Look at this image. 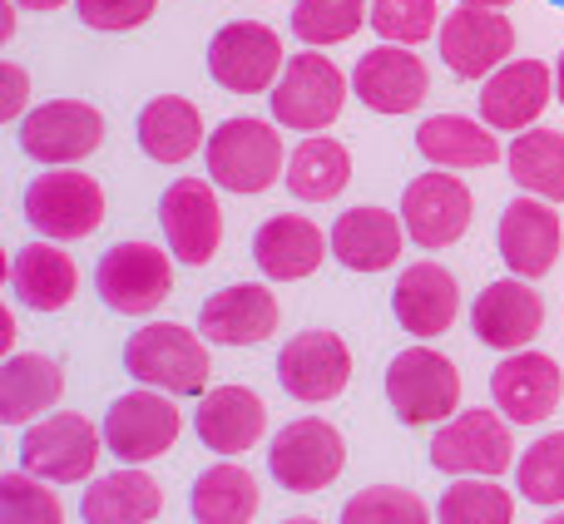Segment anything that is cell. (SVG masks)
Returning <instances> with one entry per match:
<instances>
[{"label": "cell", "instance_id": "obj_1", "mask_svg": "<svg viewBox=\"0 0 564 524\" xmlns=\"http://www.w3.org/2000/svg\"><path fill=\"white\" fill-rule=\"evenodd\" d=\"M208 337L188 331L184 321H149L124 341V371L139 386L169 396H204L208 391Z\"/></svg>", "mask_w": 564, "mask_h": 524}, {"label": "cell", "instance_id": "obj_2", "mask_svg": "<svg viewBox=\"0 0 564 524\" xmlns=\"http://www.w3.org/2000/svg\"><path fill=\"white\" fill-rule=\"evenodd\" d=\"M282 124L268 119L238 114L208 134L204 159H208V178L228 194H263L278 184V174H288V149H282Z\"/></svg>", "mask_w": 564, "mask_h": 524}, {"label": "cell", "instance_id": "obj_3", "mask_svg": "<svg viewBox=\"0 0 564 524\" xmlns=\"http://www.w3.org/2000/svg\"><path fill=\"white\" fill-rule=\"evenodd\" d=\"M387 401L406 426H441L460 411V371L431 347H406L387 367Z\"/></svg>", "mask_w": 564, "mask_h": 524}, {"label": "cell", "instance_id": "obj_4", "mask_svg": "<svg viewBox=\"0 0 564 524\" xmlns=\"http://www.w3.org/2000/svg\"><path fill=\"white\" fill-rule=\"evenodd\" d=\"M351 79L332 65L317 50H302V55H288V69L273 85L268 105H273V119L282 129H297V134H322L327 124H337L341 105H347Z\"/></svg>", "mask_w": 564, "mask_h": 524}, {"label": "cell", "instance_id": "obj_5", "mask_svg": "<svg viewBox=\"0 0 564 524\" xmlns=\"http://www.w3.org/2000/svg\"><path fill=\"white\" fill-rule=\"evenodd\" d=\"M99 450H109L105 430H95L75 411H55V416L25 426V436H20V470L50 480V485H79V480L95 476Z\"/></svg>", "mask_w": 564, "mask_h": 524}, {"label": "cell", "instance_id": "obj_6", "mask_svg": "<svg viewBox=\"0 0 564 524\" xmlns=\"http://www.w3.org/2000/svg\"><path fill=\"white\" fill-rule=\"evenodd\" d=\"M25 223L50 243H75L105 223V188L79 168H50L25 188Z\"/></svg>", "mask_w": 564, "mask_h": 524}, {"label": "cell", "instance_id": "obj_7", "mask_svg": "<svg viewBox=\"0 0 564 524\" xmlns=\"http://www.w3.org/2000/svg\"><path fill=\"white\" fill-rule=\"evenodd\" d=\"M341 466H347V440L322 416L292 421V426H282L273 436V446H268V470H273V480L282 490H292V495H317V490H327L332 480L341 476Z\"/></svg>", "mask_w": 564, "mask_h": 524}, {"label": "cell", "instance_id": "obj_8", "mask_svg": "<svg viewBox=\"0 0 564 524\" xmlns=\"http://www.w3.org/2000/svg\"><path fill=\"white\" fill-rule=\"evenodd\" d=\"M282 69H288V50L263 20H234L208 40V75L234 95H273Z\"/></svg>", "mask_w": 564, "mask_h": 524}, {"label": "cell", "instance_id": "obj_9", "mask_svg": "<svg viewBox=\"0 0 564 524\" xmlns=\"http://www.w3.org/2000/svg\"><path fill=\"white\" fill-rule=\"evenodd\" d=\"M95 292L119 317H149L174 292V262L159 243H115L95 268Z\"/></svg>", "mask_w": 564, "mask_h": 524}, {"label": "cell", "instance_id": "obj_10", "mask_svg": "<svg viewBox=\"0 0 564 524\" xmlns=\"http://www.w3.org/2000/svg\"><path fill=\"white\" fill-rule=\"evenodd\" d=\"M99 430H105L109 456H119L124 466H149V460H159L164 450H174L178 430H184V416H178L169 391L139 386V391H124V396L105 411V426Z\"/></svg>", "mask_w": 564, "mask_h": 524}, {"label": "cell", "instance_id": "obj_11", "mask_svg": "<svg viewBox=\"0 0 564 524\" xmlns=\"http://www.w3.org/2000/svg\"><path fill=\"white\" fill-rule=\"evenodd\" d=\"M431 466L446 476H506L516 466V436L500 411H456L431 440Z\"/></svg>", "mask_w": 564, "mask_h": 524}, {"label": "cell", "instance_id": "obj_12", "mask_svg": "<svg viewBox=\"0 0 564 524\" xmlns=\"http://www.w3.org/2000/svg\"><path fill=\"white\" fill-rule=\"evenodd\" d=\"M105 144V114L85 99H45L20 119V149L25 159L50 168H65L89 159Z\"/></svg>", "mask_w": 564, "mask_h": 524}, {"label": "cell", "instance_id": "obj_13", "mask_svg": "<svg viewBox=\"0 0 564 524\" xmlns=\"http://www.w3.org/2000/svg\"><path fill=\"white\" fill-rule=\"evenodd\" d=\"M441 59L456 79H490L516 55V25L510 15L486 6H456L436 30Z\"/></svg>", "mask_w": 564, "mask_h": 524}, {"label": "cell", "instance_id": "obj_14", "mask_svg": "<svg viewBox=\"0 0 564 524\" xmlns=\"http://www.w3.org/2000/svg\"><path fill=\"white\" fill-rule=\"evenodd\" d=\"M476 218V198L460 184L456 174H421L406 184L401 194V223H406V238L426 253H441V248L460 243Z\"/></svg>", "mask_w": 564, "mask_h": 524}, {"label": "cell", "instance_id": "obj_15", "mask_svg": "<svg viewBox=\"0 0 564 524\" xmlns=\"http://www.w3.org/2000/svg\"><path fill=\"white\" fill-rule=\"evenodd\" d=\"M159 223H164L169 253L188 268H208L224 243V208H218L214 178H174L159 198Z\"/></svg>", "mask_w": 564, "mask_h": 524}, {"label": "cell", "instance_id": "obj_16", "mask_svg": "<svg viewBox=\"0 0 564 524\" xmlns=\"http://www.w3.org/2000/svg\"><path fill=\"white\" fill-rule=\"evenodd\" d=\"M278 381L292 401H307V406L337 401L351 381L347 341L322 327H307V331H297V337H288L278 351Z\"/></svg>", "mask_w": 564, "mask_h": 524}, {"label": "cell", "instance_id": "obj_17", "mask_svg": "<svg viewBox=\"0 0 564 524\" xmlns=\"http://www.w3.org/2000/svg\"><path fill=\"white\" fill-rule=\"evenodd\" d=\"M490 401L506 421L516 426H540L545 416H555L564 401V371L545 351H506L496 371H490Z\"/></svg>", "mask_w": 564, "mask_h": 524}, {"label": "cell", "instance_id": "obj_18", "mask_svg": "<svg viewBox=\"0 0 564 524\" xmlns=\"http://www.w3.org/2000/svg\"><path fill=\"white\" fill-rule=\"evenodd\" d=\"M351 89H357V99L371 114H411V109L426 105L431 69L421 55H411V45H387L381 40L377 50H367L357 59Z\"/></svg>", "mask_w": 564, "mask_h": 524}, {"label": "cell", "instance_id": "obj_19", "mask_svg": "<svg viewBox=\"0 0 564 524\" xmlns=\"http://www.w3.org/2000/svg\"><path fill=\"white\" fill-rule=\"evenodd\" d=\"M496 243H500V258L516 277H545L550 268L560 262L564 253V223L555 214L550 198H516V204L500 214V228H496Z\"/></svg>", "mask_w": 564, "mask_h": 524}, {"label": "cell", "instance_id": "obj_20", "mask_svg": "<svg viewBox=\"0 0 564 524\" xmlns=\"http://www.w3.org/2000/svg\"><path fill=\"white\" fill-rule=\"evenodd\" d=\"M555 95V69L545 59H506L480 89V119L496 134H525Z\"/></svg>", "mask_w": 564, "mask_h": 524}, {"label": "cell", "instance_id": "obj_21", "mask_svg": "<svg viewBox=\"0 0 564 524\" xmlns=\"http://www.w3.org/2000/svg\"><path fill=\"white\" fill-rule=\"evenodd\" d=\"M470 327L496 351H525L545 331V297L530 287V277H500L470 307Z\"/></svg>", "mask_w": 564, "mask_h": 524}, {"label": "cell", "instance_id": "obj_22", "mask_svg": "<svg viewBox=\"0 0 564 524\" xmlns=\"http://www.w3.org/2000/svg\"><path fill=\"white\" fill-rule=\"evenodd\" d=\"M278 292L268 282H238V287H224L198 307V331L218 347H258L278 331Z\"/></svg>", "mask_w": 564, "mask_h": 524}, {"label": "cell", "instance_id": "obj_23", "mask_svg": "<svg viewBox=\"0 0 564 524\" xmlns=\"http://www.w3.org/2000/svg\"><path fill=\"white\" fill-rule=\"evenodd\" d=\"M198 440H204L214 456L234 460L243 456V450H253L258 440H263L268 430V411H263V396L248 386H208L204 396H198Z\"/></svg>", "mask_w": 564, "mask_h": 524}, {"label": "cell", "instance_id": "obj_24", "mask_svg": "<svg viewBox=\"0 0 564 524\" xmlns=\"http://www.w3.org/2000/svg\"><path fill=\"white\" fill-rule=\"evenodd\" d=\"M391 312H397L401 331L431 341L441 331H451L460 312V287L441 262H411L397 277V292H391Z\"/></svg>", "mask_w": 564, "mask_h": 524}, {"label": "cell", "instance_id": "obj_25", "mask_svg": "<svg viewBox=\"0 0 564 524\" xmlns=\"http://www.w3.org/2000/svg\"><path fill=\"white\" fill-rule=\"evenodd\" d=\"M332 233H322L312 218L278 214L253 233V262L263 268L268 282H302L327 262Z\"/></svg>", "mask_w": 564, "mask_h": 524}, {"label": "cell", "instance_id": "obj_26", "mask_svg": "<svg viewBox=\"0 0 564 524\" xmlns=\"http://www.w3.org/2000/svg\"><path fill=\"white\" fill-rule=\"evenodd\" d=\"M406 248V223L391 208H351L332 223V258L347 272H387Z\"/></svg>", "mask_w": 564, "mask_h": 524}, {"label": "cell", "instance_id": "obj_27", "mask_svg": "<svg viewBox=\"0 0 564 524\" xmlns=\"http://www.w3.org/2000/svg\"><path fill=\"white\" fill-rule=\"evenodd\" d=\"M10 287H15V297L25 302L30 312H59L75 302L79 268L59 243L40 238V243L20 248L15 262H10Z\"/></svg>", "mask_w": 564, "mask_h": 524}, {"label": "cell", "instance_id": "obj_28", "mask_svg": "<svg viewBox=\"0 0 564 524\" xmlns=\"http://www.w3.org/2000/svg\"><path fill=\"white\" fill-rule=\"evenodd\" d=\"M139 149H144L154 164H184V159L198 154V144H208L204 114H198L194 99L184 95H159L139 109Z\"/></svg>", "mask_w": 564, "mask_h": 524}, {"label": "cell", "instance_id": "obj_29", "mask_svg": "<svg viewBox=\"0 0 564 524\" xmlns=\"http://www.w3.org/2000/svg\"><path fill=\"white\" fill-rule=\"evenodd\" d=\"M59 396H65L59 361L40 357V351H10L6 367H0V421L6 426H30Z\"/></svg>", "mask_w": 564, "mask_h": 524}, {"label": "cell", "instance_id": "obj_30", "mask_svg": "<svg viewBox=\"0 0 564 524\" xmlns=\"http://www.w3.org/2000/svg\"><path fill=\"white\" fill-rule=\"evenodd\" d=\"M416 149H421V159L436 168H490L500 159L496 129H490L486 119H466V114L421 119Z\"/></svg>", "mask_w": 564, "mask_h": 524}, {"label": "cell", "instance_id": "obj_31", "mask_svg": "<svg viewBox=\"0 0 564 524\" xmlns=\"http://www.w3.org/2000/svg\"><path fill=\"white\" fill-rule=\"evenodd\" d=\"M159 510H164V490L154 476H144V466L89 480L85 500H79L85 524H149Z\"/></svg>", "mask_w": 564, "mask_h": 524}, {"label": "cell", "instance_id": "obj_32", "mask_svg": "<svg viewBox=\"0 0 564 524\" xmlns=\"http://www.w3.org/2000/svg\"><path fill=\"white\" fill-rule=\"evenodd\" d=\"M188 510L198 524H248L258 515V480L234 460H218L194 480Z\"/></svg>", "mask_w": 564, "mask_h": 524}, {"label": "cell", "instance_id": "obj_33", "mask_svg": "<svg viewBox=\"0 0 564 524\" xmlns=\"http://www.w3.org/2000/svg\"><path fill=\"white\" fill-rule=\"evenodd\" d=\"M351 184V154L327 134L302 139L288 154V188L302 204H332Z\"/></svg>", "mask_w": 564, "mask_h": 524}, {"label": "cell", "instance_id": "obj_34", "mask_svg": "<svg viewBox=\"0 0 564 524\" xmlns=\"http://www.w3.org/2000/svg\"><path fill=\"white\" fill-rule=\"evenodd\" d=\"M506 164H510V178L525 194L564 204V134H555V129H525V134H516Z\"/></svg>", "mask_w": 564, "mask_h": 524}, {"label": "cell", "instance_id": "obj_35", "mask_svg": "<svg viewBox=\"0 0 564 524\" xmlns=\"http://www.w3.org/2000/svg\"><path fill=\"white\" fill-rule=\"evenodd\" d=\"M510 520H516V495L496 476H460L436 505V524H510Z\"/></svg>", "mask_w": 564, "mask_h": 524}, {"label": "cell", "instance_id": "obj_36", "mask_svg": "<svg viewBox=\"0 0 564 524\" xmlns=\"http://www.w3.org/2000/svg\"><path fill=\"white\" fill-rule=\"evenodd\" d=\"M361 25H371V0H297L292 6V35L307 50L341 45Z\"/></svg>", "mask_w": 564, "mask_h": 524}, {"label": "cell", "instance_id": "obj_37", "mask_svg": "<svg viewBox=\"0 0 564 524\" xmlns=\"http://www.w3.org/2000/svg\"><path fill=\"white\" fill-rule=\"evenodd\" d=\"M516 490L530 505H545V510L564 505V430L540 436L535 446L516 460Z\"/></svg>", "mask_w": 564, "mask_h": 524}, {"label": "cell", "instance_id": "obj_38", "mask_svg": "<svg viewBox=\"0 0 564 524\" xmlns=\"http://www.w3.org/2000/svg\"><path fill=\"white\" fill-rule=\"evenodd\" d=\"M341 524H431V505L406 485H371L341 505Z\"/></svg>", "mask_w": 564, "mask_h": 524}, {"label": "cell", "instance_id": "obj_39", "mask_svg": "<svg viewBox=\"0 0 564 524\" xmlns=\"http://www.w3.org/2000/svg\"><path fill=\"white\" fill-rule=\"evenodd\" d=\"M50 480L30 476V470H6L0 476V524H65V505Z\"/></svg>", "mask_w": 564, "mask_h": 524}, {"label": "cell", "instance_id": "obj_40", "mask_svg": "<svg viewBox=\"0 0 564 524\" xmlns=\"http://www.w3.org/2000/svg\"><path fill=\"white\" fill-rule=\"evenodd\" d=\"M441 10L436 0H371V30L387 45H421L441 30Z\"/></svg>", "mask_w": 564, "mask_h": 524}, {"label": "cell", "instance_id": "obj_41", "mask_svg": "<svg viewBox=\"0 0 564 524\" xmlns=\"http://www.w3.org/2000/svg\"><path fill=\"white\" fill-rule=\"evenodd\" d=\"M159 0H75L79 25L105 30V35H119V30H139L149 15H154Z\"/></svg>", "mask_w": 564, "mask_h": 524}, {"label": "cell", "instance_id": "obj_42", "mask_svg": "<svg viewBox=\"0 0 564 524\" xmlns=\"http://www.w3.org/2000/svg\"><path fill=\"white\" fill-rule=\"evenodd\" d=\"M25 114H30V75L15 59H6V65H0V119L20 124Z\"/></svg>", "mask_w": 564, "mask_h": 524}, {"label": "cell", "instance_id": "obj_43", "mask_svg": "<svg viewBox=\"0 0 564 524\" xmlns=\"http://www.w3.org/2000/svg\"><path fill=\"white\" fill-rule=\"evenodd\" d=\"M0 347H6V351L15 347V312H10V307L0 312Z\"/></svg>", "mask_w": 564, "mask_h": 524}, {"label": "cell", "instance_id": "obj_44", "mask_svg": "<svg viewBox=\"0 0 564 524\" xmlns=\"http://www.w3.org/2000/svg\"><path fill=\"white\" fill-rule=\"evenodd\" d=\"M10 35H15V0L0 6V40H10Z\"/></svg>", "mask_w": 564, "mask_h": 524}, {"label": "cell", "instance_id": "obj_45", "mask_svg": "<svg viewBox=\"0 0 564 524\" xmlns=\"http://www.w3.org/2000/svg\"><path fill=\"white\" fill-rule=\"evenodd\" d=\"M20 10H59V6H69V0H15Z\"/></svg>", "mask_w": 564, "mask_h": 524}, {"label": "cell", "instance_id": "obj_46", "mask_svg": "<svg viewBox=\"0 0 564 524\" xmlns=\"http://www.w3.org/2000/svg\"><path fill=\"white\" fill-rule=\"evenodd\" d=\"M555 95H560V105H564V50H560V59H555Z\"/></svg>", "mask_w": 564, "mask_h": 524}, {"label": "cell", "instance_id": "obj_47", "mask_svg": "<svg viewBox=\"0 0 564 524\" xmlns=\"http://www.w3.org/2000/svg\"><path fill=\"white\" fill-rule=\"evenodd\" d=\"M460 6H486V10H506V6H516V0H460Z\"/></svg>", "mask_w": 564, "mask_h": 524}, {"label": "cell", "instance_id": "obj_48", "mask_svg": "<svg viewBox=\"0 0 564 524\" xmlns=\"http://www.w3.org/2000/svg\"><path fill=\"white\" fill-rule=\"evenodd\" d=\"M282 524H322V520H312V515H292V520H282Z\"/></svg>", "mask_w": 564, "mask_h": 524}, {"label": "cell", "instance_id": "obj_49", "mask_svg": "<svg viewBox=\"0 0 564 524\" xmlns=\"http://www.w3.org/2000/svg\"><path fill=\"white\" fill-rule=\"evenodd\" d=\"M545 524H564V510H560V515H550V520H545Z\"/></svg>", "mask_w": 564, "mask_h": 524}, {"label": "cell", "instance_id": "obj_50", "mask_svg": "<svg viewBox=\"0 0 564 524\" xmlns=\"http://www.w3.org/2000/svg\"><path fill=\"white\" fill-rule=\"evenodd\" d=\"M550 6H560V10H564V0H550Z\"/></svg>", "mask_w": 564, "mask_h": 524}]
</instances>
